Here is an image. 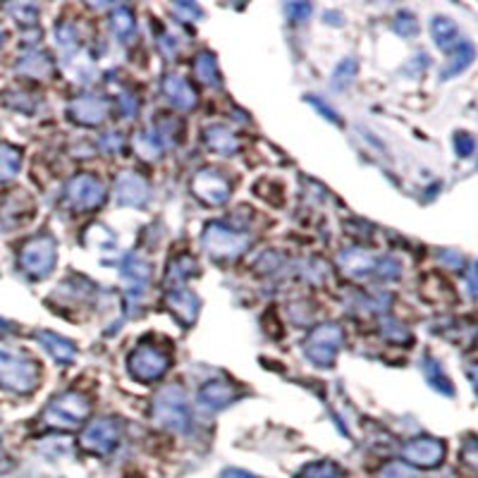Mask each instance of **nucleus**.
Instances as JSON below:
<instances>
[{
    "label": "nucleus",
    "mask_w": 478,
    "mask_h": 478,
    "mask_svg": "<svg viewBox=\"0 0 478 478\" xmlns=\"http://www.w3.org/2000/svg\"><path fill=\"white\" fill-rule=\"evenodd\" d=\"M0 387L15 395H29L39 387L36 361L17 352H0Z\"/></svg>",
    "instance_id": "obj_1"
},
{
    "label": "nucleus",
    "mask_w": 478,
    "mask_h": 478,
    "mask_svg": "<svg viewBox=\"0 0 478 478\" xmlns=\"http://www.w3.org/2000/svg\"><path fill=\"white\" fill-rule=\"evenodd\" d=\"M151 414L158 426L168 428V431L182 433L190 428V406H187L182 387H163L153 400Z\"/></svg>",
    "instance_id": "obj_2"
},
{
    "label": "nucleus",
    "mask_w": 478,
    "mask_h": 478,
    "mask_svg": "<svg viewBox=\"0 0 478 478\" xmlns=\"http://www.w3.org/2000/svg\"><path fill=\"white\" fill-rule=\"evenodd\" d=\"M89 414H92V405L86 400L82 393H63L58 395L51 405L46 406V412H44V424L51 428H77L79 424H84L89 419Z\"/></svg>",
    "instance_id": "obj_3"
},
{
    "label": "nucleus",
    "mask_w": 478,
    "mask_h": 478,
    "mask_svg": "<svg viewBox=\"0 0 478 478\" xmlns=\"http://www.w3.org/2000/svg\"><path fill=\"white\" fill-rule=\"evenodd\" d=\"M55 261H58V244H55L51 235L32 237L20 251L22 270L34 280L51 276L53 268H55Z\"/></svg>",
    "instance_id": "obj_4"
},
{
    "label": "nucleus",
    "mask_w": 478,
    "mask_h": 478,
    "mask_svg": "<svg viewBox=\"0 0 478 478\" xmlns=\"http://www.w3.org/2000/svg\"><path fill=\"white\" fill-rule=\"evenodd\" d=\"M342 342H345V333L340 326L335 323H321L316 326L304 340V354L307 359L316 366H333L335 356L340 352Z\"/></svg>",
    "instance_id": "obj_5"
},
{
    "label": "nucleus",
    "mask_w": 478,
    "mask_h": 478,
    "mask_svg": "<svg viewBox=\"0 0 478 478\" xmlns=\"http://www.w3.org/2000/svg\"><path fill=\"white\" fill-rule=\"evenodd\" d=\"M203 249L213 259H237L249 247V235L237 232L223 223H210L203 232Z\"/></svg>",
    "instance_id": "obj_6"
},
{
    "label": "nucleus",
    "mask_w": 478,
    "mask_h": 478,
    "mask_svg": "<svg viewBox=\"0 0 478 478\" xmlns=\"http://www.w3.org/2000/svg\"><path fill=\"white\" fill-rule=\"evenodd\" d=\"M171 368V354L153 345H141L130 354V376L139 383H153Z\"/></svg>",
    "instance_id": "obj_7"
},
{
    "label": "nucleus",
    "mask_w": 478,
    "mask_h": 478,
    "mask_svg": "<svg viewBox=\"0 0 478 478\" xmlns=\"http://www.w3.org/2000/svg\"><path fill=\"white\" fill-rule=\"evenodd\" d=\"M65 201L74 210H93L105 201V187L93 175H77L65 184Z\"/></svg>",
    "instance_id": "obj_8"
},
{
    "label": "nucleus",
    "mask_w": 478,
    "mask_h": 478,
    "mask_svg": "<svg viewBox=\"0 0 478 478\" xmlns=\"http://www.w3.org/2000/svg\"><path fill=\"white\" fill-rule=\"evenodd\" d=\"M120 440V424L112 419H96L82 431L79 445L92 454H108Z\"/></svg>",
    "instance_id": "obj_9"
},
{
    "label": "nucleus",
    "mask_w": 478,
    "mask_h": 478,
    "mask_svg": "<svg viewBox=\"0 0 478 478\" xmlns=\"http://www.w3.org/2000/svg\"><path fill=\"white\" fill-rule=\"evenodd\" d=\"M191 191H194V197L201 199L203 203H209V206H220L229 199V180L223 175V172L213 171V168H203L194 175L191 180Z\"/></svg>",
    "instance_id": "obj_10"
},
{
    "label": "nucleus",
    "mask_w": 478,
    "mask_h": 478,
    "mask_svg": "<svg viewBox=\"0 0 478 478\" xmlns=\"http://www.w3.org/2000/svg\"><path fill=\"white\" fill-rule=\"evenodd\" d=\"M402 459L406 464L419 466V469H433L445 459V445L435 438H416L409 440L402 447Z\"/></svg>",
    "instance_id": "obj_11"
},
{
    "label": "nucleus",
    "mask_w": 478,
    "mask_h": 478,
    "mask_svg": "<svg viewBox=\"0 0 478 478\" xmlns=\"http://www.w3.org/2000/svg\"><path fill=\"white\" fill-rule=\"evenodd\" d=\"M108 112H111V101L105 96H96V93L77 96L70 103V118L86 127H99L101 122L108 120Z\"/></svg>",
    "instance_id": "obj_12"
},
{
    "label": "nucleus",
    "mask_w": 478,
    "mask_h": 478,
    "mask_svg": "<svg viewBox=\"0 0 478 478\" xmlns=\"http://www.w3.org/2000/svg\"><path fill=\"white\" fill-rule=\"evenodd\" d=\"M149 194H151V187L146 182V177L137 175V172H122L115 180V199H118L120 206L139 209L149 201Z\"/></svg>",
    "instance_id": "obj_13"
},
{
    "label": "nucleus",
    "mask_w": 478,
    "mask_h": 478,
    "mask_svg": "<svg viewBox=\"0 0 478 478\" xmlns=\"http://www.w3.org/2000/svg\"><path fill=\"white\" fill-rule=\"evenodd\" d=\"M163 93L165 99L175 105L177 111H191L197 108V92L191 89V84L187 79L177 77V74H168L163 79Z\"/></svg>",
    "instance_id": "obj_14"
},
{
    "label": "nucleus",
    "mask_w": 478,
    "mask_h": 478,
    "mask_svg": "<svg viewBox=\"0 0 478 478\" xmlns=\"http://www.w3.org/2000/svg\"><path fill=\"white\" fill-rule=\"evenodd\" d=\"M165 304H168V308H171L172 314L177 316V321L182 323V326H191V323L197 321L199 299H197V295H191L190 289H184V288L171 289Z\"/></svg>",
    "instance_id": "obj_15"
},
{
    "label": "nucleus",
    "mask_w": 478,
    "mask_h": 478,
    "mask_svg": "<svg viewBox=\"0 0 478 478\" xmlns=\"http://www.w3.org/2000/svg\"><path fill=\"white\" fill-rule=\"evenodd\" d=\"M237 397H239V390L232 383H228V380H209L201 387V393H199V400L203 402V406H209V409H225Z\"/></svg>",
    "instance_id": "obj_16"
},
{
    "label": "nucleus",
    "mask_w": 478,
    "mask_h": 478,
    "mask_svg": "<svg viewBox=\"0 0 478 478\" xmlns=\"http://www.w3.org/2000/svg\"><path fill=\"white\" fill-rule=\"evenodd\" d=\"M17 73L32 79H48L53 74V60L44 51H24L17 60Z\"/></svg>",
    "instance_id": "obj_17"
},
{
    "label": "nucleus",
    "mask_w": 478,
    "mask_h": 478,
    "mask_svg": "<svg viewBox=\"0 0 478 478\" xmlns=\"http://www.w3.org/2000/svg\"><path fill=\"white\" fill-rule=\"evenodd\" d=\"M36 340H39L41 347L46 349L53 359L58 361V364H63V366L73 364L74 356H77V349H74V345L70 340H65L63 335L48 333V330H39V333H36Z\"/></svg>",
    "instance_id": "obj_18"
},
{
    "label": "nucleus",
    "mask_w": 478,
    "mask_h": 478,
    "mask_svg": "<svg viewBox=\"0 0 478 478\" xmlns=\"http://www.w3.org/2000/svg\"><path fill=\"white\" fill-rule=\"evenodd\" d=\"M203 139H206V146L210 151L220 153V156H232V153L239 151V139H237L235 132L225 125L209 127Z\"/></svg>",
    "instance_id": "obj_19"
},
{
    "label": "nucleus",
    "mask_w": 478,
    "mask_h": 478,
    "mask_svg": "<svg viewBox=\"0 0 478 478\" xmlns=\"http://www.w3.org/2000/svg\"><path fill=\"white\" fill-rule=\"evenodd\" d=\"M431 32H433V39H435V44H438L443 51H453L454 46H459L462 44V39H459V29L457 24H454L450 17H435L431 24Z\"/></svg>",
    "instance_id": "obj_20"
},
{
    "label": "nucleus",
    "mask_w": 478,
    "mask_h": 478,
    "mask_svg": "<svg viewBox=\"0 0 478 478\" xmlns=\"http://www.w3.org/2000/svg\"><path fill=\"white\" fill-rule=\"evenodd\" d=\"M340 261H342V270H345V273H347V276H352V278L368 276V273H371V268H374V256L366 254L364 249L347 251V254L340 256Z\"/></svg>",
    "instance_id": "obj_21"
},
{
    "label": "nucleus",
    "mask_w": 478,
    "mask_h": 478,
    "mask_svg": "<svg viewBox=\"0 0 478 478\" xmlns=\"http://www.w3.org/2000/svg\"><path fill=\"white\" fill-rule=\"evenodd\" d=\"M122 276H125L127 280H132V288L134 289H144L141 285H146V282H149L151 268H149V263H146L141 256L130 254L125 259V263H122Z\"/></svg>",
    "instance_id": "obj_22"
},
{
    "label": "nucleus",
    "mask_w": 478,
    "mask_h": 478,
    "mask_svg": "<svg viewBox=\"0 0 478 478\" xmlns=\"http://www.w3.org/2000/svg\"><path fill=\"white\" fill-rule=\"evenodd\" d=\"M194 74L206 86H220V73H218V63L213 58V53H199L197 60H194Z\"/></svg>",
    "instance_id": "obj_23"
},
{
    "label": "nucleus",
    "mask_w": 478,
    "mask_h": 478,
    "mask_svg": "<svg viewBox=\"0 0 478 478\" xmlns=\"http://www.w3.org/2000/svg\"><path fill=\"white\" fill-rule=\"evenodd\" d=\"M22 165V153L17 146L0 144V184L10 182Z\"/></svg>",
    "instance_id": "obj_24"
},
{
    "label": "nucleus",
    "mask_w": 478,
    "mask_h": 478,
    "mask_svg": "<svg viewBox=\"0 0 478 478\" xmlns=\"http://www.w3.org/2000/svg\"><path fill=\"white\" fill-rule=\"evenodd\" d=\"M421 366H424V374H426V380L431 383L433 390H438V393L447 395V397L454 393L450 378L443 374V368H440V364L433 359L431 354H426V356H424V364H421Z\"/></svg>",
    "instance_id": "obj_25"
},
{
    "label": "nucleus",
    "mask_w": 478,
    "mask_h": 478,
    "mask_svg": "<svg viewBox=\"0 0 478 478\" xmlns=\"http://www.w3.org/2000/svg\"><path fill=\"white\" fill-rule=\"evenodd\" d=\"M472 63H473V46L469 41H462L459 46L453 48V58H450V63H447L445 70H443V79L454 77V74L466 70Z\"/></svg>",
    "instance_id": "obj_26"
},
{
    "label": "nucleus",
    "mask_w": 478,
    "mask_h": 478,
    "mask_svg": "<svg viewBox=\"0 0 478 478\" xmlns=\"http://www.w3.org/2000/svg\"><path fill=\"white\" fill-rule=\"evenodd\" d=\"M134 151L144 161H158L163 153V144L158 141L156 132H141L134 137Z\"/></svg>",
    "instance_id": "obj_27"
},
{
    "label": "nucleus",
    "mask_w": 478,
    "mask_h": 478,
    "mask_svg": "<svg viewBox=\"0 0 478 478\" xmlns=\"http://www.w3.org/2000/svg\"><path fill=\"white\" fill-rule=\"evenodd\" d=\"M111 29L120 41H130L134 34V15L130 13V7H115L111 15Z\"/></svg>",
    "instance_id": "obj_28"
},
{
    "label": "nucleus",
    "mask_w": 478,
    "mask_h": 478,
    "mask_svg": "<svg viewBox=\"0 0 478 478\" xmlns=\"http://www.w3.org/2000/svg\"><path fill=\"white\" fill-rule=\"evenodd\" d=\"M194 268H197V261L190 259V256H180V259H175V261L171 263V270H168V285L172 282V288L168 289L180 288L184 278L190 276V273H194Z\"/></svg>",
    "instance_id": "obj_29"
},
{
    "label": "nucleus",
    "mask_w": 478,
    "mask_h": 478,
    "mask_svg": "<svg viewBox=\"0 0 478 478\" xmlns=\"http://www.w3.org/2000/svg\"><path fill=\"white\" fill-rule=\"evenodd\" d=\"M299 478H345L342 469L333 462H318L304 469V473Z\"/></svg>",
    "instance_id": "obj_30"
},
{
    "label": "nucleus",
    "mask_w": 478,
    "mask_h": 478,
    "mask_svg": "<svg viewBox=\"0 0 478 478\" xmlns=\"http://www.w3.org/2000/svg\"><path fill=\"white\" fill-rule=\"evenodd\" d=\"M55 36H58V44L63 51L77 48V32H74L73 24H63L60 29H55Z\"/></svg>",
    "instance_id": "obj_31"
},
{
    "label": "nucleus",
    "mask_w": 478,
    "mask_h": 478,
    "mask_svg": "<svg viewBox=\"0 0 478 478\" xmlns=\"http://www.w3.org/2000/svg\"><path fill=\"white\" fill-rule=\"evenodd\" d=\"M416 29H419V24H416V20H414V15H409V13L397 15V22H395V32L402 34V36H414V34H416Z\"/></svg>",
    "instance_id": "obj_32"
},
{
    "label": "nucleus",
    "mask_w": 478,
    "mask_h": 478,
    "mask_svg": "<svg viewBox=\"0 0 478 478\" xmlns=\"http://www.w3.org/2000/svg\"><path fill=\"white\" fill-rule=\"evenodd\" d=\"M400 263L395 261V259H380L378 263V276L383 280H395V278H400Z\"/></svg>",
    "instance_id": "obj_33"
},
{
    "label": "nucleus",
    "mask_w": 478,
    "mask_h": 478,
    "mask_svg": "<svg viewBox=\"0 0 478 478\" xmlns=\"http://www.w3.org/2000/svg\"><path fill=\"white\" fill-rule=\"evenodd\" d=\"M354 73H356V63H354V60H345V63H342V65L337 67V73H335L333 84L337 86V89H340L342 79H345V86H347L349 82H352Z\"/></svg>",
    "instance_id": "obj_34"
},
{
    "label": "nucleus",
    "mask_w": 478,
    "mask_h": 478,
    "mask_svg": "<svg viewBox=\"0 0 478 478\" xmlns=\"http://www.w3.org/2000/svg\"><path fill=\"white\" fill-rule=\"evenodd\" d=\"M454 149L462 158H469L473 153V139L472 134H466V132H459L457 137H454Z\"/></svg>",
    "instance_id": "obj_35"
},
{
    "label": "nucleus",
    "mask_w": 478,
    "mask_h": 478,
    "mask_svg": "<svg viewBox=\"0 0 478 478\" xmlns=\"http://www.w3.org/2000/svg\"><path fill=\"white\" fill-rule=\"evenodd\" d=\"M380 478H419L414 472H409L405 464H387L380 473Z\"/></svg>",
    "instance_id": "obj_36"
},
{
    "label": "nucleus",
    "mask_w": 478,
    "mask_h": 478,
    "mask_svg": "<svg viewBox=\"0 0 478 478\" xmlns=\"http://www.w3.org/2000/svg\"><path fill=\"white\" fill-rule=\"evenodd\" d=\"M285 13L292 17V22H304L308 17V13H311V7L308 5H297V3H289V5H285Z\"/></svg>",
    "instance_id": "obj_37"
},
{
    "label": "nucleus",
    "mask_w": 478,
    "mask_h": 478,
    "mask_svg": "<svg viewBox=\"0 0 478 478\" xmlns=\"http://www.w3.org/2000/svg\"><path fill=\"white\" fill-rule=\"evenodd\" d=\"M383 335H385V337H390V340H400V342L409 340V333H406L400 323H385V327H383Z\"/></svg>",
    "instance_id": "obj_38"
},
{
    "label": "nucleus",
    "mask_w": 478,
    "mask_h": 478,
    "mask_svg": "<svg viewBox=\"0 0 478 478\" xmlns=\"http://www.w3.org/2000/svg\"><path fill=\"white\" fill-rule=\"evenodd\" d=\"M101 146H103V151L108 153H120L122 151V139H120V134H115V132H111V134H105L103 141H101Z\"/></svg>",
    "instance_id": "obj_39"
},
{
    "label": "nucleus",
    "mask_w": 478,
    "mask_h": 478,
    "mask_svg": "<svg viewBox=\"0 0 478 478\" xmlns=\"http://www.w3.org/2000/svg\"><path fill=\"white\" fill-rule=\"evenodd\" d=\"M172 10H175L177 15H182V20H191V17H199V15H201L199 5H191V3H177V5H172Z\"/></svg>",
    "instance_id": "obj_40"
},
{
    "label": "nucleus",
    "mask_w": 478,
    "mask_h": 478,
    "mask_svg": "<svg viewBox=\"0 0 478 478\" xmlns=\"http://www.w3.org/2000/svg\"><path fill=\"white\" fill-rule=\"evenodd\" d=\"M120 105H122V112H125V118H132V115L137 112V101L132 99L130 93H122V96H120Z\"/></svg>",
    "instance_id": "obj_41"
},
{
    "label": "nucleus",
    "mask_w": 478,
    "mask_h": 478,
    "mask_svg": "<svg viewBox=\"0 0 478 478\" xmlns=\"http://www.w3.org/2000/svg\"><path fill=\"white\" fill-rule=\"evenodd\" d=\"M464 459L469 466H476V445H473V440H469L464 447Z\"/></svg>",
    "instance_id": "obj_42"
},
{
    "label": "nucleus",
    "mask_w": 478,
    "mask_h": 478,
    "mask_svg": "<svg viewBox=\"0 0 478 478\" xmlns=\"http://www.w3.org/2000/svg\"><path fill=\"white\" fill-rule=\"evenodd\" d=\"M220 478H259L249 472H242V469H228V472L220 473Z\"/></svg>",
    "instance_id": "obj_43"
},
{
    "label": "nucleus",
    "mask_w": 478,
    "mask_h": 478,
    "mask_svg": "<svg viewBox=\"0 0 478 478\" xmlns=\"http://www.w3.org/2000/svg\"><path fill=\"white\" fill-rule=\"evenodd\" d=\"M469 295H476V280H473V266H469Z\"/></svg>",
    "instance_id": "obj_44"
}]
</instances>
